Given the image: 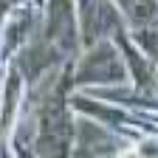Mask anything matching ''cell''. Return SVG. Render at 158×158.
I'll use <instances>...</instances> for the list:
<instances>
[{
	"mask_svg": "<svg viewBox=\"0 0 158 158\" xmlns=\"http://www.w3.org/2000/svg\"><path fill=\"white\" fill-rule=\"evenodd\" d=\"M118 158H144L141 152H138V150H124L122 155H118Z\"/></svg>",
	"mask_w": 158,
	"mask_h": 158,
	"instance_id": "6da1fadb",
	"label": "cell"
}]
</instances>
